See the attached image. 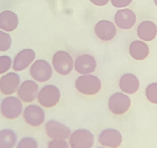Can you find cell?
<instances>
[{"mask_svg":"<svg viewBox=\"0 0 157 148\" xmlns=\"http://www.w3.org/2000/svg\"><path fill=\"white\" fill-rule=\"evenodd\" d=\"M75 87L78 93L85 96H94L101 91L102 83L97 76L87 74L81 75L77 79L75 82Z\"/></svg>","mask_w":157,"mask_h":148,"instance_id":"cell-1","label":"cell"},{"mask_svg":"<svg viewBox=\"0 0 157 148\" xmlns=\"http://www.w3.org/2000/svg\"><path fill=\"white\" fill-rule=\"evenodd\" d=\"M22 101L13 95L6 96L0 104V114L7 120H15L22 114Z\"/></svg>","mask_w":157,"mask_h":148,"instance_id":"cell-2","label":"cell"},{"mask_svg":"<svg viewBox=\"0 0 157 148\" xmlns=\"http://www.w3.org/2000/svg\"><path fill=\"white\" fill-rule=\"evenodd\" d=\"M37 101L44 108H52L60 101V91L55 85H45L38 91Z\"/></svg>","mask_w":157,"mask_h":148,"instance_id":"cell-3","label":"cell"},{"mask_svg":"<svg viewBox=\"0 0 157 148\" xmlns=\"http://www.w3.org/2000/svg\"><path fill=\"white\" fill-rule=\"evenodd\" d=\"M52 68L60 76H67L74 68V60L66 50H58L52 56Z\"/></svg>","mask_w":157,"mask_h":148,"instance_id":"cell-4","label":"cell"},{"mask_svg":"<svg viewBox=\"0 0 157 148\" xmlns=\"http://www.w3.org/2000/svg\"><path fill=\"white\" fill-rule=\"evenodd\" d=\"M130 107L131 99L125 93H114L108 100V108L110 112L114 115H117V116L126 114L129 111Z\"/></svg>","mask_w":157,"mask_h":148,"instance_id":"cell-5","label":"cell"},{"mask_svg":"<svg viewBox=\"0 0 157 148\" xmlns=\"http://www.w3.org/2000/svg\"><path fill=\"white\" fill-rule=\"evenodd\" d=\"M29 74L37 83L48 82L52 77V67L48 60H36L29 67Z\"/></svg>","mask_w":157,"mask_h":148,"instance_id":"cell-6","label":"cell"},{"mask_svg":"<svg viewBox=\"0 0 157 148\" xmlns=\"http://www.w3.org/2000/svg\"><path fill=\"white\" fill-rule=\"evenodd\" d=\"M24 122L30 127H39L45 122V113L41 106L30 104L22 111Z\"/></svg>","mask_w":157,"mask_h":148,"instance_id":"cell-7","label":"cell"},{"mask_svg":"<svg viewBox=\"0 0 157 148\" xmlns=\"http://www.w3.org/2000/svg\"><path fill=\"white\" fill-rule=\"evenodd\" d=\"M95 136L88 129H78L72 132L69 144L71 148H92L94 146Z\"/></svg>","mask_w":157,"mask_h":148,"instance_id":"cell-8","label":"cell"},{"mask_svg":"<svg viewBox=\"0 0 157 148\" xmlns=\"http://www.w3.org/2000/svg\"><path fill=\"white\" fill-rule=\"evenodd\" d=\"M20 84V76L16 72L6 73L0 78V93L4 96H11L17 92Z\"/></svg>","mask_w":157,"mask_h":148,"instance_id":"cell-9","label":"cell"},{"mask_svg":"<svg viewBox=\"0 0 157 148\" xmlns=\"http://www.w3.org/2000/svg\"><path fill=\"white\" fill-rule=\"evenodd\" d=\"M45 134L51 139H69L72 131L66 124L56 120H49L44 126Z\"/></svg>","mask_w":157,"mask_h":148,"instance_id":"cell-10","label":"cell"},{"mask_svg":"<svg viewBox=\"0 0 157 148\" xmlns=\"http://www.w3.org/2000/svg\"><path fill=\"white\" fill-rule=\"evenodd\" d=\"M98 141L102 146L109 148H118L123 142V136L119 130L114 128H107L102 130L99 134Z\"/></svg>","mask_w":157,"mask_h":148,"instance_id":"cell-11","label":"cell"},{"mask_svg":"<svg viewBox=\"0 0 157 148\" xmlns=\"http://www.w3.org/2000/svg\"><path fill=\"white\" fill-rule=\"evenodd\" d=\"M39 87L34 80H25L22 82L17 90V97L22 103H31L37 98Z\"/></svg>","mask_w":157,"mask_h":148,"instance_id":"cell-12","label":"cell"},{"mask_svg":"<svg viewBox=\"0 0 157 148\" xmlns=\"http://www.w3.org/2000/svg\"><path fill=\"white\" fill-rule=\"evenodd\" d=\"M36 53L31 49H24L16 53L12 62V68L15 72H22L30 67L35 60Z\"/></svg>","mask_w":157,"mask_h":148,"instance_id":"cell-13","label":"cell"},{"mask_svg":"<svg viewBox=\"0 0 157 148\" xmlns=\"http://www.w3.org/2000/svg\"><path fill=\"white\" fill-rule=\"evenodd\" d=\"M97 68V62L91 55H81L74 62V68L78 74L87 75L94 73Z\"/></svg>","mask_w":157,"mask_h":148,"instance_id":"cell-14","label":"cell"},{"mask_svg":"<svg viewBox=\"0 0 157 148\" xmlns=\"http://www.w3.org/2000/svg\"><path fill=\"white\" fill-rule=\"evenodd\" d=\"M95 33L99 39L103 41H109L116 37L117 29L113 22L109 20H100L95 25Z\"/></svg>","mask_w":157,"mask_h":148,"instance_id":"cell-15","label":"cell"},{"mask_svg":"<svg viewBox=\"0 0 157 148\" xmlns=\"http://www.w3.org/2000/svg\"><path fill=\"white\" fill-rule=\"evenodd\" d=\"M115 24L121 29H130L136 22V14L131 9H119L114 17Z\"/></svg>","mask_w":157,"mask_h":148,"instance_id":"cell-16","label":"cell"},{"mask_svg":"<svg viewBox=\"0 0 157 148\" xmlns=\"http://www.w3.org/2000/svg\"><path fill=\"white\" fill-rule=\"evenodd\" d=\"M139 87H140V82L135 75L127 73L121 76L119 80V88L123 93L127 95H132L138 91Z\"/></svg>","mask_w":157,"mask_h":148,"instance_id":"cell-17","label":"cell"},{"mask_svg":"<svg viewBox=\"0 0 157 148\" xmlns=\"http://www.w3.org/2000/svg\"><path fill=\"white\" fill-rule=\"evenodd\" d=\"M19 24L18 16L11 10H3L0 12V29L5 32L15 30Z\"/></svg>","mask_w":157,"mask_h":148,"instance_id":"cell-18","label":"cell"},{"mask_svg":"<svg viewBox=\"0 0 157 148\" xmlns=\"http://www.w3.org/2000/svg\"><path fill=\"white\" fill-rule=\"evenodd\" d=\"M138 37L143 41H151L157 35V26L150 20H145L138 25Z\"/></svg>","mask_w":157,"mask_h":148,"instance_id":"cell-19","label":"cell"},{"mask_svg":"<svg viewBox=\"0 0 157 148\" xmlns=\"http://www.w3.org/2000/svg\"><path fill=\"white\" fill-rule=\"evenodd\" d=\"M129 53L132 59L143 60L149 55V46L143 41H134L129 46Z\"/></svg>","mask_w":157,"mask_h":148,"instance_id":"cell-20","label":"cell"},{"mask_svg":"<svg viewBox=\"0 0 157 148\" xmlns=\"http://www.w3.org/2000/svg\"><path fill=\"white\" fill-rule=\"evenodd\" d=\"M17 134L12 129L0 130V148H15Z\"/></svg>","mask_w":157,"mask_h":148,"instance_id":"cell-21","label":"cell"},{"mask_svg":"<svg viewBox=\"0 0 157 148\" xmlns=\"http://www.w3.org/2000/svg\"><path fill=\"white\" fill-rule=\"evenodd\" d=\"M12 45V38L9 33L0 29V52H7Z\"/></svg>","mask_w":157,"mask_h":148,"instance_id":"cell-22","label":"cell"},{"mask_svg":"<svg viewBox=\"0 0 157 148\" xmlns=\"http://www.w3.org/2000/svg\"><path fill=\"white\" fill-rule=\"evenodd\" d=\"M15 148H38V142L33 137L25 136L17 142Z\"/></svg>","mask_w":157,"mask_h":148,"instance_id":"cell-23","label":"cell"},{"mask_svg":"<svg viewBox=\"0 0 157 148\" xmlns=\"http://www.w3.org/2000/svg\"><path fill=\"white\" fill-rule=\"evenodd\" d=\"M145 96L149 102L157 105V83H151L145 90Z\"/></svg>","mask_w":157,"mask_h":148,"instance_id":"cell-24","label":"cell"},{"mask_svg":"<svg viewBox=\"0 0 157 148\" xmlns=\"http://www.w3.org/2000/svg\"><path fill=\"white\" fill-rule=\"evenodd\" d=\"M11 57L8 56H0V75L8 73V71L12 68Z\"/></svg>","mask_w":157,"mask_h":148,"instance_id":"cell-25","label":"cell"},{"mask_svg":"<svg viewBox=\"0 0 157 148\" xmlns=\"http://www.w3.org/2000/svg\"><path fill=\"white\" fill-rule=\"evenodd\" d=\"M48 148H71L66 139H51L48 142Z\"/></svg>","mask_w":157,"mask_h":148,"instance_id":"cell-26","label":"cell"},{"mask_svg":"<svg viewBox=\"0 0 157 148\" xmlns=\"http://www.w3.org/2000/svg\"><path fill=\"white\" fill-rule=\"evenodd\" d=\"M110 1L116 8H125L132 2V0H110Z\"/></svg>","mask_w":157,"mask_h":148,"instance_id":"cell-27","label":"cell"},{"mask_svg":"<svg viewBox=\"0 0 157 148\" xmlns=\"http://www.w3.org/2000/svg\"><path fill=\"white\" fill-rule=\"evenodd\" d=\"M90 1L93 3L94 5H97V6H104L108 3L110 0H90Z\"/></svg>","mask_w":157,"mask_h":148,"instance_id":"cell-28","label":"cell"},{"mask_svg":"<svg viewBox=\"0 0 157 148\" xmlns=\"http://www.w3.org/2000/svg\"><path fill=\"white\" fill-rule=\"evenodd\" d=\"M97 148H109V147H105V146H100V147H97Z\"/></svg>","mask_w":157,"mask_h":148,"instance_id":"cell-29","label":"cell"},{"mask_svg":"<svg viewBox=\"0 0 157 148\" xmlns=\"http://www.w3.org/2000/svg\"><path fill=\"white\" fill-rule=\"evenodd\" d=\"M154 4H155V5L157 6V0H154Z\"/></svg>","mask_w":157,"mask_h":148,"instance_id":"cell-30","label":"cell"}]
</instances>
